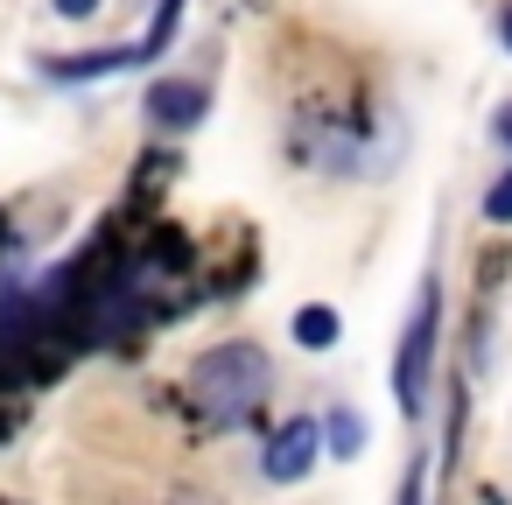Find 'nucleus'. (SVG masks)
Here are the masks:
<instances>
[{
    "label": "nucleus",
    "mask_w": 512,
    "mask_h": 505,
    "mask_svg": "<svg viewBox=\"0 0 512 505\" xmlns=\"http://www.w3.org/2000/svg\"><path fill=\"white\" fill-rule=\"evenodd\" d=\"M484 218H491V225H512V169L484 190Z\"/></svg>",
    "instance_id": "7"
},
{
    "label": "nucleus",
    "mask_w": 512,
    "mask_h": 505,
    "mask_svg": "<svg viewBox=\"0 0 512 505\" xmlns=\"http://www.w3.org/2000/svg\"><path fill=\"white\" fill-rule=\"evenodd\" d=\"M498 141H505V148H512V106H505V113H498Z\"/></svg>",
    "instance_id": "10"
},
{
    "label": "nucleus",
    "mask_w": 512,
    "mask_h": 505,
    "mask_svg": "<svg viewBox=\"0 0 512 505\" xmlns=\"http://www.w3.org/2000/svg\"><path fill=\"white\" fill-rule=\"evenodd\" d=\"M267 386H274V365H267L260 344H218V351H204L190 365V407L204 421H218V428L253 421V407L267 400Z\"/></svg>",
    "instance_id": "1"
},
{
    "label": "nucleus",
    "mask_w": 512,
    "mask_h": 505,
    "mask_svg": "<svg viewBox=\"0 0 512 505\" xmlns=\"http://www.w3.org/2000/svg\"><path fill=\"white\" fill-rule=\"evenodd\" d=\"M400 505H421V463L407 470V484H400Z\"/></svg>",
    "instance_id": "8"
},
{
    "label": "nucleus",
    "mask_w": 512,
    "mask_h": 505,
    "mask_svg": "<svg viewBox=\"0 0 512 505\" xmlns=\"http://www.w3.org/2000/svg\"><path fill=\"white\" fill-rule=\"evenodd\" d=\"M498 36H505V50H512V8H505V22H498Z\"/></svg>",
    "instance_id": "11"
},
{
    "label": "nucleus",
    "mask_w": 512,
    "mask_h": 505,
    "mask_svg": "<svg viewBox=\"0 0 512 505\" xmlns=\"http://www.w3.org/2000/svg\"><path fill=\"white\" fill-rule=\"evenodd\" d=\"M428 358H435V295L414 302V323H407V344L393 358V400L400 414H421V393H428Z\"/></svg>",
    "instance_id": "2"
},
{
    "label": "nucleus",
    "mask_w": 512,
    "mask_h": 505,
    "mask_svg": "<svg viewBox=\"0 0 512 505\" xmlns=\"http://www.w3.org/2000/svg\"><path fill=\"white\" fill-rule=\"evenodd\" d=\"M323 442H330L337 456H358V442H365V428H358V414H344V407H337V414H330V428H323Z\"/></svg>",
    "instance_id": "6"
},
{
    "label": "nucleus",
    "mask_w": 512,
    "mask_h": 505,
    "mask_svg": "<svg viewBox=\"0 0 512 505\" xmlns=\"http://www.w3.org/2000/svg\"><path fill=\"white\" fill-rule=\"evenodd\" d=\"M204 85H190V78H155V92H148V113L162 120V127H197L204 120Z\"/></svg>",
    "instance_id": "4"
},
{
    "label": "nucleus",
    "mask_w": 512,
    "mask_h": 505,
    "mask_svg": "<svg viewBox=\"0 0 512 505\" xmlns=\"http://www.w3.org/2000/svg\"><path fill=\"white\" fill-rule=\"evenodd\" d=\"M316 442H323V428L295 414V421H281V428H274V442H267L260 470H267L274 484H295V477H309V463H316Z\"/></svg>",
    "instance_id": "3"
},
{
    "label": "nucleus",
    "mask_w": 512,
    "mask_h": 505,
    "mask_svg": "<svg viewBox=\"0 0 512 505\" xmlns=\"http://www.w3.org/2000/svg\"><path fill=\"white\" fill-rule=\"evenodd\" d=\"M288 330H295V344H302V351H330L344 323H337V309H323V302H309V309H295V323H288Z\"/></svg>",
    "instance_id": "5"
},
{
    "label": "nucleus",
    "mask_w": 512,
    "mask_h": 505,
    "mask_svg": "<svg viewBox=\"0 0 512 505\" xmlns=\"http://www.w3.org/2000/svg\"><path fill=\"white\" fill-rule=\"evenodd\" d=\"M92 8H99V0H57V15H71V22H85Z\"/></svg>",
    "instance_id": "9"
}]
</instances>
